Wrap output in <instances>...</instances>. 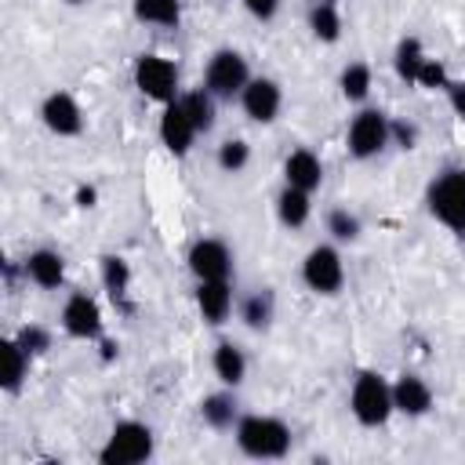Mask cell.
<instances>
[{
	"instance_id": "8d00e7d4",
	"label": "cell",
	"mask_w": 465,
	"mask_h": 465,
	"mask_svg": "<svg viewBox=\"0 0 465 465\" xmlns=\"http://www.w3.org/2000/svg\"><path fill=\"white\" fill-rule=\"evenodd\" d=\"M65 4H80V0H65Z\"/></svg>"
},
{
	"instance_id": "6da1fadb",
	"label": "cell",
	"mask_w": 465,
	"mask_h": 465,
	"mask_svg": "<svg viewBox=\"0 0 465 465\" xmlns=\"http://www.w3.org/2000/svg\"><path fill=\"white\" fill-rule=\"evenodd\" d=\"M236 447L247 458H283L291 450V429L269 414H243L236 421Z\"/></svg>"
},
{
	"instance_id": "30bf717a",
	"label": "cell",
	"mask_w": 465,
	"mask_h": 465,
	"mask_svg": "<svg viewBox=\"0 0 465 465\" xmlns=\"http://www.w3.org/2000/svg\"><path fill=\"white\" fill-rule=\"evenodd\" d=\"M189 272L196 276V280H229V272H232V254H229V247L222 243V240H214V236H203V240H196L193 247H189Z\"/></svg>"
},
{
	"instance_id": "5b68a950",
	"label": "cell",
	"mask_w": 465,
	"mask_h": 465,
	"mask_svg": "<svg viewBox=\"0 0 465 465\" xmlns=\"http://www.w3.org/2000/svg\"><path fill=\"white\" fill-rule=\"evenodd\" d=\"M251 80V69H247V58L232 47H222L211 54L207 69H203V91H211L214 98H232L247 87Z\"/></svg>"
},
{
	"instance_id": "9c48e42d",
	"label": "cell",
	"mask_w": 465,
	"mask_h": 465,
	"mask_svg": "<svg viewBox=\"0 0 465 465\" xmlns=\"http://www.w3.org/2000/svg\"><path fill=\"white\" fill-rule=\"evenodd\" d=\"M240 105L243 113L254 120V124H272L280 116V105H283V91L276 80L269 76H251L247 87L240 91Z\"/></svg>"
},
{
	"instance_id": "484cf974",
	"label": "cell",
	"mask_w": 465,
	"mask_h": 465,
	"mask_svg": "<svg viewBox=\"0 0 465 465\" xmlns=\"http://www.w3.org/2000/svg\"><path fill=\"white\" fill-rule=\"evenodd\" d=\"M178 102L185 105V113L193 116L200 134H207L214 127V94L211 91H189V94H178Z\"/></svg>"
},
{
	"instance_id": "7402d4cb",
	"label": "cell",
	"mask_w": 465,
	"mask_h": 465,
	"mask_svg": "<svg viewBox=\"0 0 465 465\" xmlns=\"http://www.w3.org/2000/svg\"><path fill=\"white\" fill-rule=\"evenodd\" d=\"M0 349H4V389L18 392L29 374V352L18 345V338H4Z\"/></svg>"
},
{
	"instance_id": "7a4b0ae2",
	"label": "cell",
	"mask_w": 465,
	"mask_h": 465,
	"mask_svg": "<svg viewBox=\"0 0 465 465\" xmlns=\"http://www.w3.org/2000/svg\"><path fill=\"white\" fill-rule=\"evenodd\" d=\"M349 411L360 425L367 429H378L389 421V414L396 411L392 407V385L378 374V371H360L352 378V392H349Z\"/></svg>"
},
{
	"instance_id": "d4e9b609",
	"label": "cell",
	"mask_w": 465,
	"mask_h": 465,
	"mask_svg": "<svg viewBox=\"0 0 465 465\" xmlns=\"http://www.w3.org/2000/svg\"><path fill=\"white\" fill-rule=\"evenodd\" d=\"M429 54L421 51V44H418V36H403L400 44H396V73H400V80H407V84H414L418 80V69H421V62H425Z\"/></svg>"
},
{
	"instance_id": "74e56055",
	"label": "cell",
	"mask_w": 465,
	"mask_h": 465,
	"mask_svg": "<svg viewBox=\"0 0 465 465\" xmlns=\"http://www.w3.org/2000/svg\"><path fill=\"white\" fill-rule=\"evenodd\" d=\"M323 4H334V0H323Z\"/></svg>"
},
{
	"instance_id": "8992f818",
	"label": "cell",
	"mask_w": 465,
	"mask_h": 465,
	"mask_svg": "<svg viewBox=\"0 0 465 465\" xmlns=\"http://www.w3.org/2000/svg\"><path fill=\"white\" fill-rule=\"evenodd\" d=\"M345 142H349V153L356 160H371L392 142V120L381 109H360L349 124Z\"/></svg>"
},
{
	"instance_id": "277c9868",
	"label": "cell",
	"mask_w": 465,
	"mask_h": 465,
	"mask_svg": "<svg viewBox=\"0 0 465 465\" xmlns=\"http://www.w3.org/2000/svg\"><path fill=\"white\" fill-rule=\"evenodd\" d=\"M153 454V429L142 421H116L105 447L98 450L102 465H138Z\"/></svg>"
},
{
	"instance_id": "1f68e13d",
	"label": "cell",
	"mask_w": 465,
	"mask_h": 465,
	"mask_svg": "<svg viewBox=\"0 0 465 465\" xmlns=\"http://www.w3.org/2000/svg\"><path fill=\"white\" fill-rule=\"evenodd\" d=\"M15 338H18V345H22V349H25L29 356H33V352H47V345H51V334H47L44 327H36V323L22 327V331H18Z\"/></svg>"
},
{
	"instance_id": "44dd1931",
	"label": "cell",
	"mask_w": 465,
	"mask_h": 465,
	"mask_svg": "<svg viewBox=\"0 0 465 465\" xmlns=\"http://www.w3.org/2000/svg\"><path fill=\"white\" fill-rule=\"evenodd\" d=\"M200 418L211 425V429H232L240 421V411H236V396L232 392H211L200 400Z\"/></svg>"
},
{
	"instance_id": "836d02e7",
	"label": "cell",
	"mask_w": 465,
	"mask_h": 465,
	"mask_svg": "<svg viewBox=\"0 0 465 465\" xmlns=\"http://www.w3.org/2000/svg\"><path fill=\"white\" fill-rule=\"evenodd\" d=\"M243 7L254 15V18H262V22H269L272 15H276V7H280V0H243Z\"/></svg>"
},
{
	"instance_id": "603a6c76",
	"label": "cell",
	"mask_w": 465,
	"mask_h": 465,
	"mask_svg": "<svg viewBox=\"0 0 465 465\" xmlns=\"http://www.w3.org/2000/svg\"><path fill=\"white\" fill-rule=\"evenodd\" d=\"M309 29H312V36H316V40L334 44V40L341 36V15H338V7H334V4L316 0V4L309 7Z\"/></svg>"
},
{
	"instance_id": "3957f363",
	"label": "cell",
	"mask_w": 465,
	"mask_h": 465,
	"mask_svg": "<svg viewBox=\"0 0 465 465\" xmlns=\"http://www.w3.org/2000/svg\"><path fill=\"white\" fill-rule=\"evenodd\" d=\"M425 203L440 225L465 232V167H447L443 174H436Z\"/></svg>"
},
{
	"instance_id": "d590c367",
	"label": "cell",
	"mask_w": 465,
	"mask_h": 465,
	"mask_svg": "<svg viewBox=\"0 0 465 465\" xmlns=\"http://www.w3.org/2000/svg\"><path fill=\"white\" fill-rule=\"evenodd\" d=\"M76 203H80V207H94V189H80V193H76Z\"/></svg>"
},
{
	"instance_id": "e575fe53",
	"label": "cell",
	"mask_w": 465,
	"mask_h": 465,
	"mask_svg": "<svg viewBox=\"0 0 465 465\" xmlns=\"http://www.w3.org/2000/svg\"><path fill=\"white\" fill-rule=\"evenodd\" d=\"M392 138L403 145V149H414V138H418V127L411 124H392Z\"/></svg>"
},
{
	"instance_id": "9a60e30c",
	"label": "cell",
	"mask_w": 465,
	"mask_h": 465,
	"mask_svg": "<svg viewBox=\"0 0 465 465\" xmlns=\"http://www.w3.org/2000/svg\"><path fill=\"white\" fill-rule=\"evenodd\" d=\"M196 309H200V316L211 327L225 323L229 312H232V287H229V280H196Z\"/></svg>"
},
{
	"instance_id": "4316f807",
	"label": "cell",
	"mask_w": 465,
	"mask_h": 465,
	"mask_svg": "<svg viewBox=\"0 0 465 465\" xmlns=\"http://www.w3.org/2000/svg\"><path fill=\"white\" fill-rule=\"evenodd\" d=\"M102 283H105V291L120 302V298L127 294V287H131V265H127L120 254H105V258H102Z\"/></svg>"
},
{
	"instance_id": "2e32d148",
	"label": "cell",
	"mask_w": 465,
	"mask_h": 465,
	"mask_svg": "<svg viewBox=\"0 0 465 465\" xmlns=\"http://www.w3.org/2000/svg\"><path fill=\"white\" fill-rule=\"evenodd\" d=\"M22 269H25V276H29L36 287H44V291L62 287V280H65V258H62L58 251H51V247L29 251V258L22 262Z\"/></svg>"
},
{
	"instance_id": "d6a6232c",
	"label": "cell",
	"mask_w": 465,
	"mask_h": 465,
	"mask_svg": "<svg viewBox=\"0 0 465 465\" xmlns=\"http://www.w3.org/2000/svg\"><path fill=\"white\" fill-rule=\"evenodd\" d=\"M447 102H450V109L465 120V80H447Z\"/></svg>"
},
{
	"instance_id": "ffe728a7",
	"label": "cell",
	"mask_w": 465,
	"mask_h": 465,
	"mask_svg": "<svg viewBox=\"0 0 465 465\" xmlns=\"http://www.w3.org/2000/svg\"><path fill=\"white\" fill-rule=\"evenodd\" d=\"M276 214L287 229H302L312 214V203H309V193L305 189H294V185H283V193L276 196Z\"/></svg>"
},
{
	"instance_id": "f1b7e54d",
	"label": "cell",
	"mask_w": 465,
	"mask_h": 465,
	"mask_svg": "<svg viewBox=\"0 0 465 465\" xmlns=\"http://www.w3.org/2000/svg\"><path fill=\"white\" fill-rule=\"evenodd\" d=\"M247 160H251V145H247L243 138H229V142H222V145H218V167H222L225 174L243 171V167H247Z\"/></svg>"
},
{
	"instance_id": "f546056e",
	"label": "cell",
	"mask_w": 465,
	"mask_h": 465,
	"mask_svg": "<svg viewBox=\"0 0 465 465\" xmlns=\"http://www.w3.org/2000/svg\"><path fill=\"white\" fill-rule=\"evenodd\" d=\"M327 232H331L334 240H356V236H360V218L349 214L345 207H334V211L327 214Z\"/></svg>"
},
{
	"instance_id": "d6986e66",
	"label": "cell",
	"mask_w": 465,
	"mask_h": 465,
	"mask_svg": "<svg viewBox=\"0 0 465 465\" xmlns=\"http://www.w3.org/2000/svg\"><path fill=\"white\" fill-rule=\"evenodd\" d=\"M131 11L145 25L174 29L182 22V0H131Z\"/></svg>"
},
{
	"instance_id": "5bb4252c",
	"label": "cell",
	"mask_w": 465,
	"mask_h": 465,
	"mask_svg": "<svg viewBox=\"0 0 465 465\" xmlns=\"http://www.w3.org/2000/svg\"><path fill=\"white\" fill-rule=\"evenodd\" d=\"M392 407L400 414H407V418L429 414L432 411V389H429V381L418 378V374H400L392 381Z\"/></svg>"
},
{
	"instance_id": "ac0fdd59",
	"label": "cell",
	"mask_w": 465,
	"mask_h": 465,
	"mask_svg": "<svg viewBox=\"0 0 465 465\" xmlns=\"http://www.w3.org/2000/svg\"><path fill=\"white\" fill-rule=\"evenodd\" d=\"M211 367H214L218 381H222V385H229V389H236V385L247 378V356H243V349H240V345H232V341H218Z\"/></svg>"
},
{
	"instance_id": "52a82bcc",
	"label": "cell",
	"mask_w": 465,
	"mask_h": 465,
	"mask_svg": "<svg viewBox=\"0 0 465 465\" xmlns=\"http://www.w3.org/2000/svg\"><path fill=\"white\" fill-rule=\"evenodd\" d=\"M134 87L145 98L160 102V105L174 102L178 98V69H174V62L163 58V54H138V62H134Z\"/></svg>"
},
{
	"instance_id": "cb8c5ba5",
	"label": "cell",
	"mask_w": 465,
	"mask_h": 465,
	"mask_svg": "<svg viewBox=\"0 0 465 465\" xmlns=\"http://www.w3.org/2000/svg\"><path fill=\"white\" fill-rule=\"evenodd\" d=\"M338 87H341L345 102H363L371 94V65L367 62H349L338 76Z\"/></svg>"
},
{
	"instance_id": "e0dca14e",
	"label": "cell",
	"mask_w": 465,
	"mask_h": 465,
	"mask_svg": "<svg viewBox=\"0 0 465 465\" xmlns=\"http://www.w3.org/2000/svg\"><path fill=\"white\" fill-rule=\"evenodd\" d=\"M283 182L294 185V189H305V193L320 189V182H323V163H320V156H316L312 149H294V153L283 160Z\"/></svg>"
},
{
	"instance_id": "83f0119b",
	"label": "cell",
	"mask_w": 465,
	"mask_h": 465,
	"mask_svg": "<svg viewBox=\"0 0 465 465\" xmlns=\"http://www.w3.org/2000/svg\"><path fill=\"white\" fill-rule=\"evenodd\" d=\"M240 316H243V323L247 327H269V320H272V294L269 291H254L251 298H243V305H240Z\"/></svg>"
},
{
	"instance_id": "4dcf8cb0",
	"label": "cell",
	"mask_w": 465,
	"mask_h": 465,
	"mask_svg": "<svg viewBox=\"0 0 465 465\" xmlns=\"http://www.w3.org/2000/svg\"><path fill=\"white\" fill-rule=\"evenodd\" d=\"M447 80H450V76H447L443 62H436V58H425V62H421V69H418V80H414V84H421V87H432V91H436V87L443 91V87H447Z\"/></svg>"
},
{
	"instance_id": "8fae6325",
	"label": "cell",
	"mask_w": 465,
	"mask_h": 465,
	"mask_svg": "<svg viewBox=\"0 0 465 465\" xmlns=\"http://www.w3.org/2000/svg\"><path fill=\"white\" fill-rule=\"evenodd\" d=\"M40 120L58 138H73V134L84 131V113H80V105H76V98L69 91H51L44 98V105H40Z\"/></svg>"
},
{
	"instance_id": "4fadbf2b",
	"label": "cell",
	"mask_w": 465,
	"mask_h": 465,
	"mask_svg": "<svg viewBox=\"0 0 465 465\" xmlns=\"http://www.w3.org/2000/svg\"><path fill=\"white\" fill-rule=\"evenodd\" d=\"M196 124H193V116L185 113V105L174 98V102H167L163 105V116H160V142L174 153V156H185L189 153V145L196 142Z\"/></svg>"
},
{
	"instance_id": "7c38bea8",
	"label": "cell",
	"mask_w": 465,
	"mask_h": 465,
	"mask_svg": "<svg viewBox=\"0 0 465 465\" xmlns=\"http://www.w3.org/2000/svg\"><path fill=\"white\" fill-rule=\"evenodd\" d=\"M62 327L73 338H98L102 334V309H98V302L91 294H84V291H73L65 298V305H62Z\"/></svg>"
},
{
	"instance_id": "ba28073f",
	"label": "cell",
	"mask_w": 465,
	"mask_h": 465,
	"mask_svg": "<svg viewBox=\"0 0 465 465\" xmlns=\"http://www.w3.org/2000/svg\"><path fill=\"white\" fill-rule=\"evenodd\" d=\"M302 280L316 294H338L345 283V262L331 243H316L302 262Z\"/></svg>"
}]
</instances>
